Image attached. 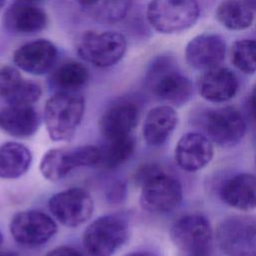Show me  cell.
<instances>
[{"label":"cell","instance_id":"1","mask_svg":"<svg viewBox=\"0 0 256 256\" xmlns=\"http://www.w3.org/2000/svg\"><path fill=\"white\" fill-rule=\"evenodd\" d=\"M146 85L157 99L172 106L184 105L193 95L191 80L170 54L153 59L146 73Z\"/></svg>","mask_w":256,"mask_h":256},{"label":"cell","instance_id":"2","mask_svg":"<svg viewBox=\"0 0 256 256\" xmlns=\"http://www.w3.org/2000/svg\"><path fill=\"white\" fill-rule=\"evenodd\" d=\"M85 110V100L77 92H57L45 104L44 122L53 141L70 140L79 126Z\"/></svg>","mask_w":256,"mask_h":256},{"label":"cell","instance_id":"3","mask_svg":"<svg viewBox=\"0 0 256 256\" xmlns=\"http://www.w3.org/2000/svg\"><path fill=\"white\" fill-rule=\"evenodd\" d=\"M146 16L154 30L173 34L185 31L197 22L200 6L197 0H151Z\"/></svg>","mask_w":256,"mask_h":256},{"label":"cell","instance_id":"4","mask_svg":"<svg viewBox=\"0 0 256 256\" xmlns=\"http://www.w3.org/2000/svg\"><path fill=\"white\" fill-rule=\"evenodd\" d=\"M129 236L128 218L109 214L94 220L83 233V246L90 256H111Z\"/></svg>","mask_w":256,"mask_h":256},{"label":"cell","instance_id":"5","mask_svg":"<svg viewBox=\"0 0 256 256\" xmlns=\"http://www.w3.org/2000/svg\"><path fill=\"white\" fill-rule=\"evenodd\" d=\"M170 237L182 256H214L212 227L200 213L180 217L172 225Z\"/></svg>","mask_w":256,"mask_h":256},{"label":"cell","instance_id":"6","mask_svg":"<svg viewBox=\"0 0 256 256\" xmlns=\"http://www.w3.org/2000/svg\"><path fill=\"white\" fill-rule=\"evenodd\" d=\"M127 41L123 34L115 31L83 33L76 42V51L85 61L97 67H110L124 56Z\"/></svg>","mask_w":256,"mask_h":256},{"label":"cell","instance_id":"7","mask_svg":"<svg viewBox=\"0 0 256 256\" xmlns=\"http://www.w3.org/2000/svg\"><path fill=\"white\" fill-rule=\"evenodd\" d=\"M216 241L227 256H256V215H232L216 229Z\"/></svg>","mask_w":256,"mask_h":256},{"label":"cell","instance_id":"8","mask_svg":"<svg viewBox=\"0 0 256 256\" xmlns=\"http://www.w3.org/2000/svg\"><path fill=\"white\" fill-rule=\"evenodd\" d=\"M200 125L213 143L224 148L238 144L246 132L242 114L232 106L204 110L200 115Z\"/></svg>","mask_w":256,"mask_h":256},{"label":"cell","instance_id":"9","mask_svg":"<svg viewBox=\"0 0 256 256\" xmlns=\"http://www.w3.org/2000/svg\"><path fill=\"white\" fill-rule=\"evenodd\" d=\"M181 183L162 169L141 185L140 205L150 213H167L174 210L182 201Z\"/></svg>","mask_w":256,"mask_h":256},{"label":"cell","instance_id":"10","mask_svg":"<svg viewBox=\"0 0 256 256\" xmlns=\"http://www.w3.org/2000/svg\"><path fill=\"white\" fill-rule=\"evenodd\" d=\"M98 154L95 146L83 145L71 149L48 150L40 161V172L49 181H58L78 167H93Z\"/></svg>","mask_w":256,"mask_h":256},{"label":"cell","instance_id":"11","mask_svg":"<svg viewBox=\"0 0 256 256\" xmlns=\"http://www.w3.org/2000/svg\"><path fill=\"white\" fill-rule=\"evenodd\" d=\"M13 239L24 247H37L49 241L57 232L56 222L37 210L16 213L9 224Z\"/></svg>","mask_w":256,"mask_h":256},{"label":"cell","instance_id":"12","mask_svg":"<svg viewBox=\"0 0 256 256\" xmlns=\"http://www.w3.org/2000/svg\"><path fill=\"white\" fill-rule=\"evenodd\" d=\"M48 206L54 217L67 227H77L86 222L94 208L92 197L81 188H70L54 194Z\"/></svg>","mask_w":256,"mask_h":256},{"label":"cell","instance_id":"13","mask_svg":"<svg viewBox=\"0 0 256 256\" xmlns=\"http://www.w3.org/2000/svg\"><path fill=\"white\" fill-rule=\"evenodd\" d=\"M225 55V39L216 33L200 34L191 39L185 48L187 64L203 72L221 66Z\"/></svg>","mask_w":256,"mask_h":256},{"label":"cell","instance_id":"14","mask_svg":"<svg viewBox=\"0 0 256 256\" xmlns=\"http://www.w3.org/2000/svg\"><path fill=\"white\" fill-rule=\"evenodd\" d=\"M57 57V47L51 41L37 39L16 49L13 54V62L27 73L42 75L52 69Z\"/></svg>","mask_w":256,"mask_h":256},{"label":"cell","instance_id":"15","mask_svg":"<svg viewBox=\"0 0 256 256\" xmlns=\"http://www.w3.org/2000/svg\"><path fill=\"white\" fill-rule=\"evenodd\" d=\"M214 155L213 142L201 133L190 132L183 135L174 151L178 166L188 172H194L205 167Z\"/></svg>","mask_w":256,"mask_h":256},{"label":"cell","instance_id":"16","mask_svg":"<svg viewBox=\"0 0 256 256\" xmlns=\"http://www.w3.org/2000/svg\"><path fill=\"white\" fill-rule=\"evenodd\" d=\"M197 87L199 94L205 100L222 103L237 94L239 80L231 69L219 66L203 72L198 79Z\"/></svg>","mask_w":256,"mask_h":256},{"label":"cell","instance_id":"17","mask_svg":"<svg viewBox=\"0 0 256 256\" xmlns=\"http://www.w3.org/2000/svg\"><path fill=\"white\" fill-rule=\"evenodd\" d=\"M47 14L32 2L17 1L11 4L4 13V27L15 34H34L46 28Z\"/></svg>","mask_w":256,"mask_h":256},{"label":"cell","instance_id":"18","mask_svg":"<svg viewBox=\"0 0 256 256\" xmlns=\"http://www.w3.org/2000/svg\"><path fill=\"white\" fill-rule=\"evenodd\" d=\"M139 120V109L132 102H122L108 108L99 121V127L106 140L131 135Z\"/></svg>","mask_w":256,"mask_h":256},{"label":"cell","instance_id":"19","mask_svg":"<svg viewBox=\"0 0 256 256\" xmlns=\"http://www.w3.org/2000/svg\"><path fill=\"white\" fill-rule=\"evenodd\" d=\"M39 125V115L32 105L8 104L0 109V129L11 136L29 137Z\"/></svg>","mask_w":256,"mask_h":256},{"label":"cell","instance_id":"20","mask_svg":"<svg viewBox=\"0 0 256 256\" xmlns=\"http://www.w3.org/2000/svg\"><path fill=\"white\" fill-rule=\"evenodd\" d=\"M220 198L238 210L256 208V175L239 173L229 178L220 188Z\"/></svg>","mask_w":256,"mask_h":256},{"label":"cell","instance_id":"21","mask_svg":"<svg viewBox=\"0 0 256 256\" xmlns=\"http://www.w3.org/2000/svg\"><path fill=\"white\" fill-rule=\"evenodd\" d=\"M178 123V115L170 105L152 108L143 124V137L150 146L162 145L170 136Z\"/></svg>","mask_w":256,"mask_h":256},{"label":"cell","instance_id":"22","mask_svg":"<svg viewBox=\"0 0 256 256\" xmlns=\"http://www.w3.org/2000/svg\"><path fill=\"white\" fill-rule=\"evenodd\" d=\"M32 161L30 150L18 142H7L0 147V178L15 179L25 174Z\"/></svg>","mask_w":256,"mask_h":256},{"label":"cell","instance_id":"23","mask_svg":"<svg viewBox=\"0 0 256 256\" xmlns=\"http://www.w3.org/2000/svg\"><path fill=\"white\" fill-rule=\"evenodd\" d=\"M218 22L232 31L249 28L254 20V11L245 0H223L216 9Z\"/></svg>","mask_w":256,"mask_h":256},{"label":"cell","instance_id":"24","mask_svg":"<svg viewBox=\"0 0 256 256\" xmlns=\"http://www.w3.org/2000/svg\"><path fill=\"white\" fill-rule=\"evenodd\" d=\"M89 80L88 69L80 62L67 61L56 68L50 76V83L57 92H76Z\"/></svg>","mask_w":256,"mask_h":256},{"label":"cell","instance_id":"25","mask_svg":"<svg viewBox=\"0 0 256 256\" xmlns=\"http://www.w3.org/2000/svg\"><path fill=\"white\" fill-rule=\"evenodd\" d=\"M135 150V139L131 135L107 140L106 144L99 148L100 160L98 167L105 169L116 168L125 163Z\"/></svg>","mask_w":256,"mask_h":256},{"label":"cell","instance_id":"26","mask_svg":"<svg viewBox=\"0 0 256 256\" xmlns=\"http://www.w3.org/2000/svg\"><path fill=\"white\" fill-rule=\"evenodd\" d=\"M231 62L242 73L254 74L256 72V40L235 41L231 47Z\"/></svg>","mask_w":256,"mask_h":256},{"label":"cell","instance_id":"27","mask_svg":"<svg viewBox=\"0 0 256 256\" xmlns=\"http://www.w3.org/2000/svg\"><path fill=\"white\" fill-rule=\"evenodd\" d=\"M132 0H101L94 8L92 13L99 21L105 23H116L125 18Z\"/></svg>","mask_w":256,"mask_h":256},{"label":"cell","instance_id":"28","mask_svg":"<svg viewBox=\"0 0 256 256\" xmlns=\"http://www.w3.org/2000/svg\"><path fill=\"white\" fill-rule=\"evenodd\" d=\"M19 71L12 66L0 67V98L7 101L23 82Z\"/></svg>","mask_w":256,"mask_h":256},{"label":"cell","instance_id":"29","mask_svg":"<svg viewBox=\"0 0 256 256\" xmlns=\"http://www.w3.org/2000/svg\"><path fill=\"white\" fill-rule=\"evenodd\" d=\"M41 96V87L39 84L29 80H23L16 92L6 101L8 104L31 105Z\"/></svg>","mask_w":256,"mask_h":256},{"label":"cell","instance_id":"30","mask_svg":"<svg viewBox=\"0 0 256 256\" xmlns=\"http://www.w3.org/2000/svg\"><path fill=\"white\" fill-rule=\"evenodd\" d=\"M45 256H82V254L70 246H58L49 251Z\"/></svg>","mask_w":256,"mask_h":256},{"label":"cell","instance_id":"31","mask_svg":"<svg viewBox=\"0 0 256 256\" xmlns=\"http://www.w3.org/2000/svg\"><path fill=\"white\" fill-rule=\"evenodd\" d=\"M249 107H250V111H251V115L253 117V119L256 122V85L254 86V88L252 89V92L250 94V98H249Z\"/></svg>","mask_w":256,"mask_h":256},{"label":"cell","instance_id":"32","mask_svg":"<svg viewBox=\"0 0 256 256\" xmlns=\"http://www.w3.org/2000/svg\"><path fill=\"white\" fill-rule=\"evenodd\" d=\"M79 4H81L82 6L84 7H87V8H94L101 0H76Z\"/></svg>","mask_w":256,"mask_h":256},{"label":"cell","instance_id":"33","mask_svg":"<svg viewBox=\"0 0 256 256\" xmlns=\"http://www.w3.org/2000/svg\"><path fill=\"white\" fill-rule=\"evenodd\" d=\"M126 256H157L152 252H147V251H141V252H134V253H130Z\"/></svg>","mask_w":256,"mask_h":256},{"label":"cell","instance_id":"34","mask_svg":"<svg viewBox=\"0 0 256 256\" xmlns=\"http://www.w3.org/2000/svg\"><path fill=\"white\" fill-rule=\"evenodd\" d=\"M245 2L252 8L253 11H256V0H245Z\"/></svg>","mask_w":256,"mask_h":256},{"label":"cell","instance_id":"35","mask_svg":"<svg viewBox=\"0 0 256 256\" xmlns=\"http://www.w3.org/2000/svg\"><path fill=\"white\" fill-rule=\"evenodd\" d=\"M0 256H19V255L12 251H6V252H0Z\"/></svg>","mask_w":256,"mask_h":256},{"label":"cell","instance_id":"36","mask_svg":"<svg viewBox=\"0 0 256 256\" xmlns=\"http://www.w3.org/2000/svg\"><path fill=\"white\" fill-rule=\"evenodd\" d=\"M2 242H3V235H2V233H1V231H0V246H1Z\"/></svg>","mask_w":256,"mask_h":256},{"label":"cell","instance_id":"37","mask_svg":"<svg viewBox=\"0 0 256 256\" xmlns=\"http://www.w3.org/2000/svg\"><path fill=\"white\" fill-rule=\"evenodd\" d=\"M4 3H5V0H0V8H2Z\"/></svg>","mask_w":256,"mask_h":256},{"label":"cell","instance_id":"38","mask_svg":"<svg viewBox=\"0 0 256 256\" xmlns=\"http://www.w3.org/2000/svg\"><path fill=\"white\" fill-rule=\"evenodd\" d=\"M20 1H26V2H34V1H38V0H20Z\"/></svg>","mask_w":256,"mask_h":256},{"label":"cell","instance_id":"39","mask_svg":"<svg viewBox=\"0 0 256 256\" xmlns=\"http://www.w3.org/2000/svg\"><path fill=\"white\" fill-rule=\"evenodd\" d=\"M255 163H256V158H255Z\"/></svg>","mask_w":256,"mask_h":256}]
</instances>
